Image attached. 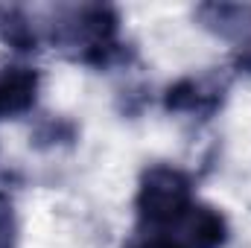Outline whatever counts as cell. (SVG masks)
Wrapping results in <instances>:
<instances>
[{"instance_id": "1", "label": "cell", "mask_w": 251, "mask_h": 248, "mask_svg": "<svg viewBox=\"0 0 251 248\" xmlns=\"http://www.w3.org/2000/svg\"><path fill=\"white\" fill-rule=\"evenodd\" d=\"M117 12L111 6H73L64 9L53 26V41L73 50L82 62L105 64L117 53Z\"/></svg>"}, {"instance_id": "2", "label": "cell", "mask_w": 251, "mask_h": 248, "mask_svg": "<svg viewBox=\"0 0 251 248\" xmlns=\"http://www.w3.org/2000/svg\"><path fill=\"white\" fill-rule=\"evenodd\" d=\"M193 201V181L184 170L173 164H155L143 170L134 196L137 231H152L178 219Z\"/></svg>"}, {"instance_id": "3", "label": "cell", "mask_w": 251, "mask_h": 248, "mask_svg": "<svg viewBox=\"0 0 251 248\" xmlns=\"http://www.w3.org/2000/svg\"><path fill=\"white\" fill-rule=\"evenodd\" d=\"M228 243V219L222 210L193 201L187 210L152 231H137L128 248H222Z\"/></svg>"}, {"instance_id": "4", "label": "cell", "mask_w": 251, "mask_h": 248, "mask_svg": "<svg viewBox=\"0 0 251 248\" xmlns=\"http://www.w3.org/2000/svg\"><path fill=\"white\" fill-rule=\"evenodd\" d=\"M204 29L231 44V59L240 73H251V6L249 3H204L196 9Z\"/></svg>"}, {"instance_id": "5", "label": "cell", "mask_w": 251, "mask_h": 248, "mask_svg": "<svg viewBox=\"0 0 251 248\" xmlns=\"http://www.w3.org/2000/svg\"><path fill=\"white\" fill-rule=\"evenodd\" d=\"M225 97V82L219 76H184L164 94V108L176 114L210 117Z\"/></svg>"}, {"instance_id": "6", "label": "cell", "mask_w": 251, "mask_h": 248, "mask_svg": "<svg viewBox=\"0 0 251 248\" xmlns=\"http://www.w3.org/2000/svg\"><path fill=\"white\" fill-rule=\"evenodd\" d=\"M41 73L29 64H0V120L24 117L35 108Z\"/></svg>"}, {"instance_id": "7", "label": "cell", "mask_w": 251, "mask_h": 248, "mask_svg": "<svg viewBox=\"0 0 251 248\" xmlns=\"http://www.w3.org/2000/svg\"><path fill=\"white\" fill-rule=\"evenodd\" d=\"M0 35L3 41H9L15 50H35L38 47V32L29 24V18L12 6L0 9Z\"/></svg>"}, {"instance_id": "8", "label": "cell", "mask_w": 251, "mask_h": 248, "mask_svg": "<svg viewBox=\"0 0 251 248\" xmlns=\"http://www.w3.org/2000/svg\"><path fill=\"white\" fill-rule=\"evenodd\" d=\"M15 240H18L15 207H12V198L0 190V248H15Z\"/></svg>"}]
</instances>
